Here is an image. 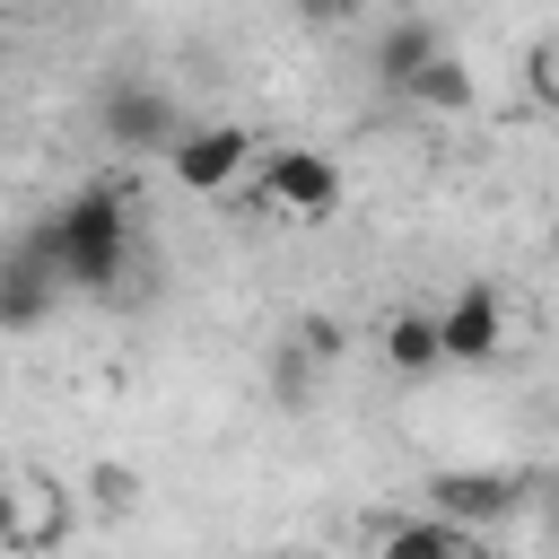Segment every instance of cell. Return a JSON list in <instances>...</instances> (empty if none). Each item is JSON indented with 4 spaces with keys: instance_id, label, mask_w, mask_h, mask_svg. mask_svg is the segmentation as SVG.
I'll use <instances>...</instances> for the list:
<instances>
[{
    "instance_id": "5",
    "label": "cell",
    "mask_w": 559,
    "mask_h": 559,
    "mask_svg": "<svg viewBox=\"0 0 559 559\" xmlns=\"http://www.w3.org/2000/svg\"><path fill=\"white\" fill-rule=\"evenodd\" d=\"M253 148H262L253 122H192V131L166 148V175H175L183 192H236V175L253 166Z\"/></svg>"
},
{
    "instance_id": "17",
    "label": "cell",
    "mask_w": 559,
    "mask_h": 559,
    "mask_svg": "<svg viewBox=\"0 0 559 559\" xmlns=\"http://www.w3.org/2000/svg\"><path fill=\"white\" fill-rule=\"evenodd\" d=\"M0 550H17V480H0Z\"/></svg>"
},
{
    "instance_id": "11",
    "label": "cell",
    "mask_w": 559,
    "mask_h": 559,
    "mask_svg": "<svg viewBox=\"0 0 559 559\" xmlns=\"http://www.w3.org/2000/svg\"><path fill=\"white\" fill-rule=\"evenodd\" d=\"M411 105H419V114H472V61H463V52H437V61L411 79Z\"/></svg>"
},
{
    "instance_id": "9",
    "label": "cell",
    "mask_w": 559,
    "mask_h": 559,
    "mask_svg": "<svg viewBox=\"0 0 559 559\" xmlns=\"http://www.w3.org/2000/svg\"><path fill=\"white\" fill-rule=\"evenodd\" d=\"M376 559H489V533H463V524L411 507V515H393L376 533Z\"/></svg>"
},
{
    "instance_id": "6",
    "label": "cell",
    "mask_w": 559,
    "mask_h": 559,
    "mask_svg": "<svg viewBox=\"0 0 559 559\" xmlns=\"http://www.w3.org/2000/svg\"><path fill=\"white\" fill-rule=\"evenodd\" d=\"M253 210L332 218V210H341V166H332L323 148H271V157H262V183H253Z\"/></svg>"
},
{
    "instance_id": "3",
    "label": "cell",
    "mask_w": 559,
    "mask_h": 559,
    "mask_svg": "<svg viewBox=\"0 0 559 559\" xmlns=\"http://www.w3.org/2000/svg\"><path fill=\"white\" fill-rule=\"evenodd\" d=\"M61 271H52V236H44V218H26V227H9L0 236V332H44L52 314H61Z\"/></svg>"
},
{
    "instance_id": "15",
    "label": "cell",
    "mask_w": 559,
    "mask_h": 559,
    "mask_svg": "<svg viewBox=\"0 0 559 559\" xmlns=\"http://www.w3.org/2000/svg\"><path fill=\"white\" fill-rule=\"evenodd\" d=\"M288 341H297V349H306L314 367H323V358H341V323H332V314H306V323H297Z\"/></svg>"
},
{
    "instance_id": "1",
    "label": "cell",
    "mask_w": 559,
    "mask_h": 559,
    "mask_svg": "<svg viewBox=\"0 0 559 559\" xmlns=\"http://www.w3.org/2000/svg\"><path fill=\"white\" fill-rule=\"evenodd\" d=\"M44 236H52V271H61L70 297H114L122 271H131V245H140L131 192L122 183H79L70 201L44 210Z\"/></svg>"
},
{
    "instance_id": "7",
    "label": "cell",
    "mask_w": 559,
    "mask_h": 559,
    "mask_svg": "<svg viewBox=\"0 0 559 559\" xmlns=\"http://www.w3.org/2000/svg\"><path fill=\"white\" fill-rule=\"evenodd\" d=\"M437 341H445V367H489L507 349V297L489 280H463L445 306H437Z\"/></svg>"
},
{
    "instance_id": "8",
    "label": "cell",
    "mask_w": 559,
    "mask_h": 559,
    "mask_svg": "<svg viewBox=\"0 0 559 559\" xmlns=\"http://www.w3.org/2000/svg\"><path fill=\"white\" fill-rule=\"evenodd\" d=\"M437 52H445L437 17L402 9V17H384V26H376V44H367V70H376V87H384V96H411V79H419Z\"/></svg>"
},
{
    "instance_id": "12",
    "label": "cell",
    "mask_w": 559,
    "mask_h": 559,
    "mask_svg": "<svg viewBox=\"0 0 559 559\" xmlns=\"http://www.w3.org/2000/svg\"><path fill=\"white\" fill-rule=\"evenodd\" d=\"M524 87H533V105H542V114H559V26L524 44Z\"/></svg>"
},
{
    "instance_id": "18",
    "label": "cell",
    "mask_w": 559,
    "mask_h": 559,
    "mask_svg": "<svg viewBox=\"0 0 559 559\" xmlns=\"http://www.w3.org/2000/svg\"><path fill=\"white\" fill-rule=\"evenodd\" d=\"M542 533H550V542H559V480H550V489H542Z\"/></svg>"
},
{
    "instance_id": "13",
    "label": "cell",
    "mask_w": 559,
    "mask_h": 559,
    "mask_svg": "<svg viewBox=\"0 0 559 559\" xmlns=\"http://www.w3.org/2000/svg\"><path fill=\"white\" fill-rule=\"evenodd\" d=\"M87 489H96V507H105V515H131V507H140V472H131V463H96V472H87Z\"/></svg>"
},
{
    "instance_id": "16",
    "label": "cell",
    "mask_w": 559,
    "mask_h": 559,
    "mask_svg": "<svg viewBox=\"0 0 559 559\" xmlns=\"http://www.w3.org/2000/svg\"><path fill=\"white\" fill-rule=\"evenodd\" d=\"M358 9H367V0H297L306 26H358Z\"/></svg>"
},
{
    "instance_id": "10",
    "label": "cell",
    "mask_w": 559,
    "mask_h": 559,
    "mask_svg": "<svg viewBox=\"0 0 559 559\" xmlns=\"http://www.w3.org/2000/svg\"><path fill=\"white\" fill-rule=\"evenodd\" d=\"M384 367H393V376H437V367H445V341H437V314H428V306H402V314L384 323Z\"/></svg>"
},
{
    "instance_id": "2",
    "label": "cell",
    "mask_w": 559,
    "mask_h": 559,
    "mask_svg": "<svg viewBox=\"0 0 559 559\" xmlns=\"http://www.w3.org/2000/svg\"><path fill=\"white\" fill-rule=\"evenodd\" d=\"M96 131H105L122 157H166L192 122H183V105H175V87H166V79L122 70V79H105V96H96Z\"/></svg>"
},
{
    "instance_id": "14",
    "label": "cell",
    "mask_w": 559,
    "mask_h": 559,
    "mask_svg": "<svg viewBox=\"0 0 559 559\" xmlns=\"http://www.w3.org/2000/svg\"><path fill=\"white\" fill-rule=\"evenodd\" d=\"M306 367H314V358H306L297 341H280V349H271V393H280V402H306Z\"/></svg>"
},
{
    "instance_id": "19",
    "label": "cell",
    "mask_w": 559,
    "mask_h": 559,
    "mask_svg": "<svg viewBox=\"0 0 559 559\" xmlns=\"http://www.w3.org/2000/svg\"><path fill=\"white\" fill-rule=\"evenodd\" d=\"M271 559H323V550H271Z\"/></svg>"
},
{
    "instance_id": "4",
    "label": "cell",
    "mask_w": 559,
    "mask_h": 559,
    "mask_svg": "<svg viewBox=\"0 0 559 559\" xmlns=\"http://www.w3.org/2000/svg\"><path fill=\"white\" fill-rule=\"evenodd\" d=\"M524 498H533V480H524V472H480V463H454V472H428V480H419V507H428V515H445V524H463V533L507 524Z\"/></svg>"
}]
</instances>
